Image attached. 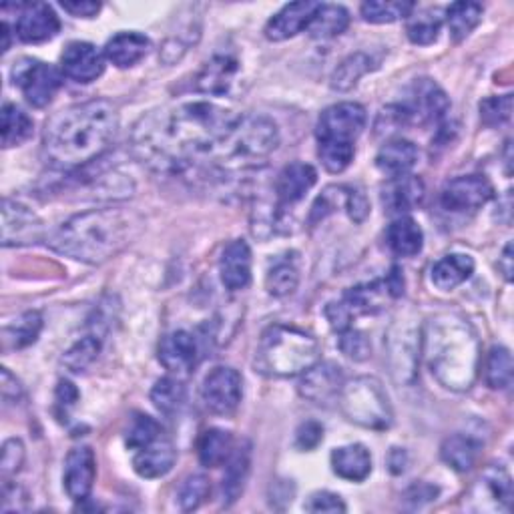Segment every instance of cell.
I'll list each match as a JSON object with an SVG mask.
<instances>
[{
	"label": "cell",
	"instance_id": "6da1fadb",
	"mask_svg": "<svg viewBox=\"0 0 514 514\" xmlns=\"http://www.w3.org/2000/svg\"><path fill=\"white\" fill-rule=\"evenodd\" d=\"M237 115L209 101H187L153 111L139 121L133 133L135 153L159 171H183L207 161Z\"/></svg>",
	"mask_w": 514,
	"mask_h": 514
},
{
	"label": "cell",
	"instance_id": "7a4b0ae2",
	"mask_svg": "<svg viewBox=\"0 0 514 514\" xmlns=\"http://www.w3.org/2000/svg\"><path fill=\"white\" fill-rule=\"evenodd\" d=\"M117 131L119 113L113 103L105 99L77 103L47 121L43 151L57 169H83L111 147Z\"/></svg>",
	"mask_w": 514,
	"mask_h": 514
},
{
	"label": "cell",
	"instance_id": "3957f363",
	"mask_svg": "<svg viewBox=\"0 0 514 514\" xmlns=\"http://www.w3.org/2000/svg\"><path fill=\"white\" fill-rule=\"evenodd\" d=\"M420 352L430 374L452 392H466L476 380L480 342L472 324L452 312L438 314L422 328Z\"/></svg>",
	"mask_w": 514,
	"mask_h": 514
},
{
	"label": "cell",
	"instance_id": "277c9868",
	"mask_svg": "<svg viewBox=\"0 0 514 514\" xmlns=\"http://www.w3.org/2000/svg\"><path fill=\"white\" fill-rule=\"evenodd\" d=\"M135 225V217L121 209H91L57 227L47 245L71 260L99 266L129 243Z\"/></svg>",
	"mask_w": 514,
	"mask_h": 514
},
{
	"label": "cell",
	"instance_id": "5b68a950",
	"mask_svg": "<svg viewBox=\"0 0 514 514\" xmlns=\"http://www.w3.org/2000/svg\"><path fill=\"white\" fill-rule=\"evenodd\" d=\"M278 125L266 115H241L211 151L207 163L223 173L247 171L266 163L278 149Z\"/></svg>",
	"mask_w": 514,
	"mask_h": 514
},
{
	"label": "cell",
	"instance_id": "8992f818",
	"mask_svg": "<svg viewBox=\"0 0 514 514\" xmlns=\"http://www.w3.org/2000/svg\"><path fill=\"white\" fill-rule=\"evenodd\" d=\"M320 362L318 340L288 324L270 326L255 348V370L270 378H294Z\"/></svg>",
	"mask_w": 514,
	"mask_h": 514
},
{
	"label": "cell",
	"instance_id": "52a82bcc",
	"mask_svg": "<svg viewBox=\"0 0 514 514\" xmlns=\"http://www.w3.org/2000/svg\"><path fill=\"white\" fill-rule=\"evenodd\" d=\"M368 115L360 103H338L328 107L318 121V155L330 173H342L354 161V143L366 127Z\"/></svg>",
	"mask_w": 514,
	"mask_h": 514
},
{
	"label": "cell",
	"instance_id": "ba28073f",
	"mask_svg": "<svg viewBox=\"0 0 514 514\" xmlns=\"http://www.w3.org/2000/svg\"><path fill=\"white\" fill-rule=\"evenodd\" d=\"M338 406L350 422L368 430H388L394 422L390 398L382 382L372 376L344 382Z\"/></svg>",
	"mask_w": 514,
	"mask_h": 514
},
{
	"label": "cell",
	"instance_id": "9c48e42d",
	"mask_svg": "<svg viewBox=\"0 0 514 514\" xmlns=\"http://www.w3.org/2000/svg\"><path fill=\"white\" fill-rule=\"evenodd\" d=\"M408 314H400L386 336L390 372L398 384H412L418 370L422 330Z\"/></svg>",
	"mask_w": 514,
	"mask_h": 514
},
{
	"label": "cell",
	"instance_id": "30bf717a",
	"mask_svg": "<svg viewBox=\"0 0 514 514\" xmlns=\"http://www.w3.org/2000/svg\"><path fill=\"white\" fill-rule=\"evenodd\" d=\"M450 103L446 93L430 79H418L408 89L402 103L394 105L392 111L400 125H426L440 121Z\"/></svg>",
	"mask_w": 514,
	"mask_h": 514
},
{
	"label": "cell",
	"instance_id": "8fae6325",
	"mask_svg": "<svg viewBox=\"0 0 514 514\" xmlns=\"http://www.w3.org/2000/svg\"><path fill=\"white\" fill-rule=\"evenodd\" d=\"M13 83L19 87L29 105L43 109L47 107L63 85V73L37 59H21L13 67Z\"/></svg>",
	"mask_w": 514,
	"mask_h": 514
},
{
	"label": "cell",
	"instance_id": "7c38bea8",
	"mask_svg": "<svg viewBox=\"0 0 514 514\" xmlns=\"http://www.w3.org/2000/svg\"><path fill=\"white\" fill-rule=\"evenodd\" d=\"M512 480L506 468L488 466L464 496V508L470 512H510Z\"/></svg>",
	"mask_w": 514,
	"mask_h": 514
},
{
	"label": "cell",
	"instance_id": "4fadbf2b",
	"mask_svg": "<svg viewBox=\"0 0 514 514\" xmlns=\"http://www.w3.org/2000/svg\"><path fill=\"white\" fill-rule=\"evenodd\" d=\"M43 219L25 203L15 199H5L3 203V245L19 247L33 245L47 239Z\"/></svg>",
	"mask_w": 514,
	"mask_h": 514
},
{
	"label": "cell",
	"instance_id": "5bb4252c",
	"mask_svg": "<svg viewBox=\"0 0 514 514\" xmlns=\"http://www.w3.org/2000/svg\"><path fill=\"white\" fill-rule=\"evenodd\" d=\"M494 195L492 183L484 175H462L448 181L440 193V205L450 213H472Z\"/></svg>",
	"mask_w": 514,
	"mask_h": 514
},
{
	"label": "cell",
	"instance_id": "9a60e30c",
	"mask_svg": "<svg viewBox=\"0 0 514 514\" xmlns=\"http://www.w3.org/2000/svg\"><path fill=\"white\" fill-rule=\"evenodd\" d=\"M243 394L241 374L229 366H219L207 374L201 386V398L213 414L229 416L237 410Z\"/></svg>",
	"mask_w": 514,
	"mask_h": 514
},
{
	"label": "cell",
	"instance_id": "2e32d148",
	"mask_svg": "<svg viewBox=\"0 0 514 514\" xmlns=\"http://www.w3.org/2000/svg\"><path fill=\"white\" fill-rule=\"evenodd\" d=\"M344 372L334 362H318L308 372L302 374L298 384L300 396L318 406H330L338 402V396L344 388Z\"/></svg>",
	"mask_w": 514,
	"mask_h": 514
},
{
	"label": "cell",
	"instance_id": "e0dca14e",
	"mask_svg": "<svg viewBox=\"0 0 514 514\" xmlns=\"http://www.w3.org/2000/svg\"><path fill=\"white\" fill-rule=\"evenodd\" d=\"M97 478V458L93 448L77 446L69 452L65 460L63 482L69 498L75 502H83L89 498L93 484Z\"/></svg>",
	"mask_w": 514,
	"mask_h": 514
},
{
	"label": "cell",
	"instance_id": "ac0fdd59",
	"mask_svg": "<svg viewBox=\"0 0 514 514\" xmlns=\"http://www.w3.org/2000/svg\"><path fill=\"white\" fill-rule=\"evenodd\" d=\"M199 340L195 334L175 330L159 344V362L175 376H187L199 362Z\"/></svg>",
	"mask_w": 514,
	"mask_h": 514
},
{
	"label": "cell",
	"instance_id": "d6986e66",
	"mask_svg": "<svg viewBox=\"0 0 514 514\" xmlns=\"http://www.w3.org/2000/svg\"><path fill=\"white\" fill-rule=\"evenodd\" d=\"M61 71L75 83L89 85L105 71V55L91 43H71L61 55Z\"/></svg>",
	"mask_w": 514,
	"mask_h": 514
},
{
	"label": "cell",
	"instance_id": "ffe728a7",
	"mask_svg": "<svg viewBox=\"0 0 514 514\" xmlns=\"http://www.w3.org/2000/svg\"><path fill=\"white\" fill-rule=\"evenodd\" d=\"M61 31V23L53 7L45 3H33V5H23L17 21V35L23 43L29 45H39L47 43L57 37Z\"/></svg>",
	"mask_w": 514,
	"mask_h": 514
},
{
	"label": "cell",
	"instance_id": "44dd1931",
	"mask_svg": "<svg viewBox=\"0 0 514 514\" xmlns=\"http://www.w3.org/2000/svg\"><path fill=\"white\" fill-rule=\"evenodd\" d=\"M219 276L227 290H245L251 282V249L243 239L231 241L219 260Z\"/></svg>",
	"mask_w": 514,
	"mask_h": 514
},
{
	"label": "cell",
	"instance_id": "7402d4cb",
	"mask_svg": "<svg viewBox=\"0 0 514 514\" xmlns=\"http://www.w3.org/2000/svg\"><path fill=\"white\" fill-rule=\"evenodd\" d=\"M318 171L310 163H290L282 169L276 181V195L280 209L300 203L308 191L316 185Z\"/></svg>",
	"mask_w": 514,
	"mask_h": 514
},
{
	"label": "cell",
	"instance_id": "603a6c76",
	"mask_svg": "<svg viewBox=\"0 0 514 514\" xmlns=\"http://www.w3.org/2000/svg\"><path fill=\"white\" fill-rule=\"evenodd\" d=\"M320 3H292L286 5L270 23L266 25V37L274 43L288 41L302 31H308Z\"/></svg>",
	"mask_w": 514,
	"mask_h": 514
},
{
	"label": "cell",
	"instance_id": "cb8c5ba5",
	"mask_svg": "<svg viewBox=\"0 0 514 514\" xmlns=\"http://www.w3.org/2000/svg\"><path fill=\"white\" fill-rule=\"evenodd\" d=\"M424 199V183L416 175H402L388 181L382 189V203L390 215H400L412 211Z\"/></svg>",
	"mask_w": 514,
	"mask_h": 514
},
{
	"label": "cell",
	"instance_id": "d4e9b609",
	"mask_svg": "<svg viewBox=\"0 0 514 514\" xmlns=\"http://www.w3.org/2000/svg\"><path fill=\"white\" fill-rule=\"evenodd\" d=\"M237 71H239V65L233 57L215 55L203 65V69L195 77V89L205 95H217V97L227 95Z\"/></svg>",
	"mask_w": 514,
	"mask_h": 514
},
{
	"label": "cell",
	"instance_id": "484cf974",
	"mask_svg": "<svg viewBox=\"0 0 514 514\" xmlns=\"http://www.w3.org/2000/svg\"><path fill=\"white\" fill-rule=\"evenodd\" d=\"M175 460H177L175 446L161 436L153 444L135 452L133 468L141 478H161L173 468Z\"/></svg>",
	"mask_w": 514,
	"mask_h": 514
},
{
	"label": "cell",
	"instance_id": "4316f807",
	"mask_svg": "<svg viewBox=\"0 0 514 514\" xmlns=\"http://www.w3.org/2000/svg\"><path fill=\"white\" fill-rule=\"evenodd\" d=\"M151 49V41L141 33H119L105 45V59L119 69L141 63Z\"/></svg>",
	"mask_w": 514,
	"mask_h": 514
},
{
	"label": "cell",
	"instance_id": "83f0119b",
	"mask_svg": "<svg viewBox=\"0 0 514 514\" xmlns=\"http://www.w3.org/2000/svg\"><path fill=\"white\" fill-rule=\"evenodd\" d=\"M416 161H418V147L412 141L402 137L388 141L376 155L378 169L390 179L408 175L416 165Z\"/></svg>",
	"mask_w": 514,
	"mask_h": 514
},
{
	"label": "cell",
	"instance_id": "f1b7e54d",
	"mask_svg": "<svg viewBox=\"0 0 514 514\" xmlns=\"http://www.w3.org/2000/svg\"><path fill=\"white\" fill-rule=\"evenodd\" d=\"M334 472L350 482H362L372 472V454L364 444L340 446L330 456Z\"/></svg>",
	"mask_w": 514,
	"mask_h": 514
},
{
	"label": "cell",
	"instance_id": "f546056e",
	"mask_svg": "<svg viewBox=\"0 0 514 514\" xmlns=\"http://www.w3.org/2000/svg\"><path fill=\"white\" fill-rule=\"evenodd\" d=\"M225 474L221 484V496L223 504L231 506L243 492L249 470H251V446L249 442H243L241 446L233 448L229 460L225 462Z\"/></svg>",
	"mask_w": 514,
	"mask_h": 514
},
{
	"label": "cell",
	"instance_id": "4dcf8cb0",
	"mask_svg": "<svg viewBox=\"0 0 514 514\" xmlns=\"http://www.w3.org/2000/svg\"><path fill=\"white\" fill-rule=\"evenodd\" d=\"M472 274H474V260L470 255L450 253L434 264L432 284L442 292H450L460 284H464Z\"/></svg>",
	"mask_w": 514,
	"mask_h": 514
},
{
	"label": "cell",
	"instance_id": "1f68e13d",
	"mask_svg": "<svg viewBox=\"0 0 514 514\" xmlns=\"http://www.w3.org/2000/svg\"><path fill=\"white\" fill-rule=\"evenodd\" d=\"M386 243L390 251L398 257H414L422 251L424 233L412 217H398L390 223L386 231Z\"/></svg>",
	"mask_w": 514,
	"mask_h": 514
},
{
	"label": "cell",
	"instance_id": "d6a6232c",
	"mask_svg": "<svg viewBox=\"0 0 514 514\" xmlns=\"http://www.w3.org/2000/svg\"><path fill=\"white\" fill-rule=\"evenodd\" d=\"M300 286V260L298 253H286L270 266L266 288L274 298L292 296Z\"/></svg>",
	"mask_w": 514,
	"mask_h": 514
},
{
	"label": "cell",
	"instance_id": "836d02e7",
	"mask_svg": "<svg viewBox=\"0 0 514 514\" xmlns=\"http://www.w3.org/2000/svg\"><path fill=\"white\" fill-rule=\"evenodd\" d=\"M388 298L394 300L386 280H378V282L356 286V288L348 290V294L344 296L342 302L348 306L352 316H356V314H376V312H380Z\"/></svg>",
	"mask_w": 514,
	"mask_h": 514
},
{
	"label": "cell",
	"instance_id": "e575fe53",
	"mask_svg": "<svg viewBox=\"0 0 514 514\" xmlns=\"http://www.w3.org/2000/svg\"><path fill=\"white\" fill-rule=\"evenodd\" d=\"M480 450H482V446L478 440L464 436V434H454L442 442L440 456L452 470L468 472L476 464Z\"/></svg>",
	"mask_w": 514,
	"mask_h": 514
},
{
	"label": "cell",
	"instance_id": "d590c367",
	"mask_svg": "<svg viewBox=\"0 0 514 514\" xmlns=\"http://www.w3.org/2000/svg\"><path fill=\"white\" fill-rule=\"evenodd\" d=\"M233 452V436L227 430L211 428L205 430L197 444L199 462L207 468H219L223 466Z\"/></svg>",
	"mask_w": 514,
	"mask_h": 514
},
{
	"label": "cell",
	"instance_id": "8d00e7d4",
	"mask_svg": "<svg viewBox=\"0 0 514 514\" xmlns=\"http://www.w3.org/2000/svg\"><path fill=\"white\" fill-rule=\"evenodd\" d=\"M350 25V15L344 7L340 5H322L318 7L310 27H308V33L314 37V39H320V41H328V39H334V37H340Z\"/></svg>",
	"mask_w": 514,
	"mask_h": 514
},
{
	"label": "cell",
	"instance_id": "74e56055",
	"mask_svg": "<svg viewBox=\"0 0 514 514\" xmlns=\"http://www.w3.org/2000/svg\"><path fill=\"white\" fill-rule=\"evenodd\" d=\"M33 131H35V123L21 107L13 103H7L3 107V147L5 149L23 145L33 137Z\"/></svg>",
	"mask_w": 514,
	"mask_h": 514
},
{
	"label": "cell",
	"instance_id": "f35d334b",
	"mask_svg": "<svg viewBox=\"0 0 514 514\" xmlns=\"http://www.w3.org/2000/svg\"><path fill=\"white\" fill-rule=\"evenodd\" d=\"M482 7L478 3H454L446 9V23L450 29V37L454 43L464 41L480 23Z\"/></svg>",
	"mask_w": 514,
	"mask_h": 514
},
{
	"label": "cell",
	"instance_id": "ab89813d",
	"mask_svg": "<svg viewBox=\"0 0 514 514\" xmlns=\"http://www.w3.org/2000/svg\"><path fill=\"white\" fill-rule=\"evenodd\" d=\"M414 9L416 5L408 3V0H390V3H386V0H370V3L362 5L360 13L366 23L390 25L400 19H408Z\"/></svg>",
	"mask_w": 514,
	"mask_h": 514
},
{
	"label": "cell",
	"instance_id": "60d3db41",
	"mask_svg": "<svg viewBox=\"0 0 514 514\" xmlns=\"http://www.w3.org/2000/svg\"><path fill=\"white\" fill-rule=\"evenodd\" d=\"M41 330H43V316L39 312H27L15 324H11L3 330L5 350L27 348V346L35 344Z\"/></svg>",
	"mask_w": 514,
	"mask_h": 514
},
{
	"label": "cell",
	"instance_id": "b9f144b4",
	"mask_svg": "<svg viewBox=\"0 0 514 514\" xmlns=\"http://www.w3.org/2000/svg\"><path fill=\"white\" fill-rule=\"evenodd\" d=\"M187 400L185 386L179 378H161L151 390V402L165 416L177 414Z\"/></svg>",
	"mask_w": 514,
	"mask_h": 514
},
{
	"label": "cell",
	"instance_id": "7bdbcfd3",
	"mask_svg": "<svg viewBox=\"0 0 514 514\" xmlns=\"http://www.w3.org/2000/svg\"><path fill=\"white\" fill-rule=\"evenodd\" d=\"M442 17L438 11H422L418 15H410L408 17V27H406V35L414 45H432L442 29Z\"/></svg>",
	"mask_w": 514,
	"mask_h": 514
},
{
	"label": "cell",
	"instance_id": "ee69618b",
	"mask_svg": "<svg viewBox=\"0 0 514 514\" xmlns=\"http://www.w3.org/2000/svg\"><path fill=\"white\" fill-rule=\"evenodd\" d=\"M486 384L492 390H508L512 384V356L504 346H494L486 358Z\"/></svg>",
	"mask_w": 514,
	"mask_h": 514
},
{
	"label": "cell",
	"instance_id": "f6af8a7d",
	"mask_svg": "<svg viewBox=\"0 0 514 514\" xmlns=\"http://www.w3.org/2000/svg\"><path fill=\"white\" fill-rule=\"evenodd\" d=\"M370 69H372V59L368 55H364V53L350 55L334 71V75H332V89H336V91H350Z\"/></svg>",
	"mask_w": 514,
	"mask_h": 514
},
{
	"label": "cell",
	"instance_id": "bcb514c9",
	"mask_svg": "<svg viewBox=\"0 0 514 514\" xmlns=\"http://www.w3.org/2000/svg\"><path fill=\"white\" fill-rule=\"evenodd\" d=\"M157 438H161V426L157 424V420H153L147 414H135L131 418L129 430L125 434L127 448L137 452V450L153 444Z\"/></svg>",
	"mask_w": 514,
	"mask_h": 514
},
{
	"label": "cell",
	"instance_id": "7dc6e473",
	"mask_svg": "<svg viewBox=\"0 0 514 514\" xmlns=\"http://www.w3.org/2000/svg\"><path fill=\"white\" fill-rule=\"evenodd\" d=\"M209 490H211V484H209V478L205 474L187 476L181 482L179 492H177V502H179L181 510L191 512V510L199 508L207 500Z\"/></svg>",
	"mask_w": 514,
	"mask_h": 514
},
{
	"label": "cell",
	"instance_id": "c3c4849f",
	"mask_svg": "<svg viewBox=\"0 0 514 514\" xmlns=\"http://www.w3.org/2000/svg\"><path fill=\"white\" fill-rule=\"evenodd\" d=\"M101 352V340L97 336H87L83 340H79L63 358L65 366L71 372H83L87 370L99 356Z\"/></svg>",
	"mask_w": 514,
	"mask_h": 514
},
{
	"label": "cell",
	"instance_id": "681fc988",
	"mask_svg": "<svg viewBox=\"0 0 514 514\" xmlns=\"http://www.w3.org/2000/svg\"><path fill=\"white\" fill-rule=\"evenodd\" d=\"M512 113V95L488 97L480 103V117L488 127L502 125L510 119Z\"/></svg>",
	"mask_w": 514,
	"mask_h": 514
},
{
	"label": "cell",
	"instance_id": "f907efd6",
	"mask_svg": "<svg viewBox=\"0 0 514 514\" xmlns=\"http://www.w3.org/2000/svg\"><path fill=\"white\" fill-rule=\"evenodd\" d=\"M338 346H340L342 354L354 362H364L370 356V340L366 338V334H362L360 330H354V328L340 332Z\"/></svg>",
	"mask_w": 514,
	"mask_h": 514
},
{
	"label": "cell",
	"instance_id": "816d5d0a",
	"mask_svg": "<svg viewBox=\"0 0 514 514\" xmlns=\"http://www.w3.org/2000/svg\"><path fill=\"white\" fill-rule=\"evenodd\" d=\"M25 464V444L19 438L7 440L3 446V458H0V472H3V478L9 480L11 476H15Z\"/></svg>",
	"mask_w": 514,
	"mask_h": 514
},
{
	"label": "cell",
	"instance_id": "f5cc1de1",
	"mask_svg": "<svg viewBox=\"0 0 514 514\" xmlns=\"http://www.w3.org/2000/svg\"><path fill=\"white\" fill-rule=\"evenodd\" d=\"M322 440H324V426L316 420H308L300 424V428L296 430V446L300 450H314L322 444Z\"/></svg>",
	"mask_w": 514,
	"mask_h": 514
},
{
	"label": "cell",
	"instance_id": "db71d44e",
	"mask_svg": "<svg viewBox=\"0 0 514 514\" xmlns=\"http://www.w3.org/2000/svg\"><path fill=\"white\" fill-rule=\"evenodd\" d=\"M306 510L308 512H346V504L338 494L322 490L310 496V500L306 502Z\"/></svg>",
	"mask_w": 514,
	"mask_h": 514
},
{
	"label": "cell",
	"instance_id": "11a10c76",
	"mask_svg": "<svg viewBox=\"0 0 514 514\" xmlns=\"http://www.w3.org/2000/svg\"><path fill=\"white\" fill-rule=\"evenodd\" d=\"M344 207H346V211H348V215L354 223H364L366 217L370 215V203L360 189H348L346 191Z\"/></svg>",
	"mask_w": 514,
	"mask_h": 514
},
{
	"label": "cell",
	"instance_id": "9f6ffc18",
	"mask_svg": "<svg viewBox=\"0 0 514 514\" xmlns=\"http://www.w3.org/2000/svg\"><path fill=\"white\" fill-rule=\"evenodd\" d=\"M326 318L336 332H344V330L352 328V318L354 316L344 302H336V304H330L326 308Z\"/></svg>",
	"mask_w": 514,
	"mask_h": 514
},
{
	"label": "cell",
	"instance_id": "6f0895ef",
	"mask_svg": "<svg viewBox=\"0 0 514 514\" xmlns=\"http://www.w3.org/2000/svg\"><path fill=\"white\" fill-rule=\"evenodd\" d=\"M61 7L77 19H93L101 11V3L95 0H73V3H61Z\"/></svg>",
	"mask_w": 514,
	"mask_h": 514
},
{
	"label": "cell",
	"instance_id": "680465c9",
	"mask_svg": "<svg viewBox=\"0 0 514 514\" xmlns=\"http://www.w3.org/2000/svg\"><path fill=\"white\" fill-rule=\"evenodd\" d=\"M0 390H3L5 402H17L23 396L21 382L7 368H3V382H0Z\"/></svg>",
	"mask_w": 514,
	"mask_h": 514
},
{
	"label": "cell",
	"instance_id": "91938a15",
	"mask_svg": "<svg viewBox=\"0 0 514 514\" xmlns=\"http://www.w3.org/2000/svg\"><path fill=\"white\" fill-rule=\"evenodd\" d=\"M79 400V390L75 388V384L67 382V380H61L59 382V388H57V402L59 406H65V408H73Z\"/></svg>",
	"mask_w": 514,
	"mask_h": 514
},
{
	"label": "cell",
	"instance_id": "94428289",
	"mask_svg": "<svg viewBox=\"0 0 514 514\" xmlns=\"http://www.w3.org/2000/svg\"><path fill=\"white\" fill-rule=\"evenodd\" d=\"M498 270L502 272L504 280L510 282L512 280V243H508L502 251V257L498 260Z\"/></svg>",
	"mask_w": 514,
	"mask_h": 514
},
{
	"label": "cell",
	"instance_id": "6125c7cd",
	"mask_svg": "<svg viewBox=\"0 0 514 514\" xmlns=\"http://www.w3.org/2000/svg\"><path fill=\"white\" fill-rule=\"evenodd\" d=\"M0 31H3V39H5V43H3V53H7V51L11 49V33H9V25H7V23H3V27H0Z\"/></svg>",
	"mask_w": 514,
	"mask_h": 514
}]
</instances>
